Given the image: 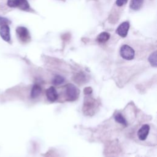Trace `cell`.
Masks as SVG:
<instances>
[{"instance_id": "cell-15", "label": "cell", "mask_w": 157, "mask_h": 157, "mask_svg": "<svg viewBox=\"0 0 157 157\" xmlns=\"http://www.w3.org/2000/svg\"><path fill=\"white\" fill-rule=\"evenodd\" d=\"M9 20L3 17H1L0 16V26H2V25H8V23H9Z\"/></svg>"}, {"instance_id": "cell-2", "label": "cell", "mask_w": 157, "mask_h": 157, "mask_svg": "<svg viewBox=\"0 0 157 157\" xmlns=\"http://www.w3.org/2000/svg\"><path fill=\"white\" fill-rule=\"evenodd\" d=\"M7 4L10 7L18 8L23 10L29 9V4L27 0H7Z\"/></svg>"}, {"instance_id": "cell-4", "label": "cell", "mask_w": 157, "mask_h": 157, "mask_svg": "<svg viewBox=\"0 0 157 157\" xmlns=\"http://www.w3.org/2000/svg\"><path fill=\"white\" fill-rule=\"evenodd\" d=\"M16 33L18 38L21 42L26 43L30 40V34L26 28L24 26H18L16 29Z\"/></svg>"}, {"instance_id": "cell-5", "label": "cell", "mask_w": 157, "mask_h": 157, "mask_svg": "<svg viewBox=\"0 0 157 157\" xmlns=\"http://www.w3.org/2000/svg\"><path fill=\"white\" fill-rule=\"evenodd\" d=\"M129 28V23L128 21H124L121 23L117 28L116 33L121 37H126Z\"/></svg>"}, {"instance_id": "cell-3", "label": "cell", "mask_w": 157, "mask_h": 157, "mask_svg": "<svg viewBox=\"0 0 157 157\" xmlns=\"http://www.w3.org/2000/svg\"><path fill=\"white\" fill-rule=\"evenodd\" d=\"M66 94L68 101H75L78 96L79 90L73 84L69 83L67 85H66Z\"/></svg>"}, {"instance_id": "cell-6", "label": "cell", "mask_w": 157, "mask_h": 157, "mask_svg": "<svg viewBox=\"0 0 157 157\" xmlns=\"http://www.w3.org/2000/svg\"><path fill=\"white\" fill-rule=\"evenodd\" d=\"M0 36L1 38L6 41L9 42L10 40V28L8 25H2L0 28Z\"/></svg>"}, {"instance_id": "cell-11", "label": "cell", "mask_w": 157, "mask_h": 157, "mask_svg": "<svg viewBox=\"0 0 157 157\" xmlns=\"http://www.w3.org/2000/svg\"><path fill=\"white\" fill-rule=\"evenodd\" d=\"M109 38H110L109 33L107 32H102L97 36L96 40L100 44H103L106 42L109 39Z\"/></svg>"}, {"instance_id": "cell-10", "label": "cell", "mask_w": 157, "mask_h": 157, "mask_svg": "<svg viewBox=\"0 0 157 157\" xmlns=\"http://www.w3.org/2000/svg\"><path fill=\"white\" fill-rule=\"evenodd\" d=\"M42 89L40 85L37 84H34L31 89V98H36L38 97L41 93Z\"/></svg>"}, {"instance_id": "cell-12", "label": "cell", "mask_w": 157, "mask_h": 157, "mask_svg": "<svg viewBox=\"0 0 157 157\" xmlns=\"http://www.w3.org/2000/svg\"><path fill=\"white\" fill-rule=\"evenodd\" d=\"M148 61L151 66L156 67L157 66V53L156 51H155L152 53L148 57Z\"/></svg>"}, {"instance_id": "cell-7", "label": "cell", "mask_w": 157, "mask_h": 157, "mask_svg": "<svg viewBox=\"0 0 157 157\" xmlns=\"http://www.w3.org/2000/svg\"><path fill=\"white\" fill-rule=\"evenodd\" d=\"M150 131V126L147 124H145L141 126L137 132L138 138L140 140H144L146 139Z\"/></svg>"}, {"instance_id": "cell-16", "label": "cell", "mask_w": 157, "mask_h": 157, "mask_svg": "<svg viewBox=\"0 0 157 157\" xmlns=\"http://www.w3.org/2000/svg\"><path fill=\"white\" fill-rule=\"evenodd\" d=\"M127 2H128V0H116L115 4L117 6L121 7L124 5L125 4H126Z\"/></svg>"}, {"instance_id": "cell-1", "label": "cell", "mask_w": 157, "mask_h": 157, "mask_svg": "<svg viewBox=\"0 0 157 157\" xmlns=\"http://www.w3.org/2000/svg\"><path fill=\"white\" fill-rule=\"evenodd\" d=\"M121 56L126 60H132L135 56L134 49L128 45H123L120 50Z\"/></svg>"}, {"instance_id": "cell-8", "label": "cell", "mask_w": 157, "mask_h": 157, "mask_svg": "<svg viewBox=\"0 0 157 157\" xmlns=\"http://www.w3.org/2000/svg\"><path fill=\"white\" fill-rule=\"evenodd\" d=\"M46 96L48 101L54 102L58 99V94L54 86H50L46 90Z\"/></svg>"}, {"instance_id": "cell-9", "label": "cell", "mask_w": 157, "mask_h": 157, "mask_svg": "<svg viewBox=\"0 0 157 157\" xmlns=\"http://www.w3.org/2000/svg\"><path fill=\"white\" fill-rule=\"evenodd\" d=\"M144 3V0H131L129 4V7L132 10H137L141 8Z\"/></svg>"}, {"instance_id": "cell-14", "label": "cell", "mask_w": 157, "mask_h": 157, "mask_svg": "<svg viewBox=\"0 0 157 157\" xmlns=\"http://www.w3.org/2000/svg\"><path fill=\"white\" fill-rule=\"evenodd\" d=\"M64 78L63 77L59 75H56L53 78L52 83L55 85H61V83H63L64 82Z\"/></svg>"}, {"instance_id": "cell-13", "label": "cell", "mask_w": 157, "mask_h": 157, "mask_svg": "<svg viewBox=\"0 0 157 157\" xmlns=\"http://www.w3.org/2000/svg\"><path fill=\"white\" fill-rule=\"evenodd\" d=\"M115 120L117 122H118L120 124H121L124 125V126L127 125L126 120L123 117V116L120 113H118L115 115Z\"/></svg>"}]
</instances>
